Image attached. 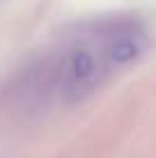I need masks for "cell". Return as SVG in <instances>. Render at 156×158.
Wrapping results in <instances>:
<instances>
[{"mask_svg": "<svg viewBox=\"0 0 156 158\" xmlns=\"http://www.w3.org/2000/svg\"><path fill=\"white\" fill-rule=\"evenodd\" d=\"M110 69L103 46L94 44H76L55 67V89L64 101L78 103L87 99L99 87L101 78Z\"/></svg>", "mask_w": 156, "mask_h": 158, "instance_id": "1", "label": "cell"}]
</instances>
